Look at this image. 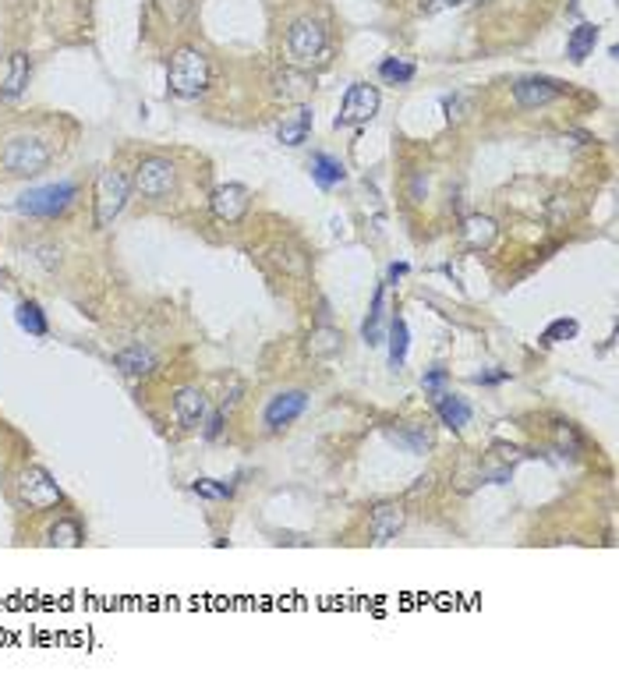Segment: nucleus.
I'll list each match as a JSON object with an SVG mask.
<instances>
[{
    "instance_id": "41",
    "label": "nucleus",
    "mask_w": 619,
    "mask_h": 690,
    "mask_svg": "<svg viewBox=\"0 0 619 690\" xmlns=\"http://www.w3.org/2000/svg\"><path fill=\"white\" fill-rule=\"evenodd\" d=\"M474 4H489V0H474Z\"/></svg>"
},
{
    "instance_id": "12",
    "label": "nucleus",
    "mask_w": 619,
    "mask_h": 690,
    "mask_svg": "<svg viewBox=\"0 0 619 690\" xmlns=\"http://www.w3.org/2000/svg\"><path fill=\"white\" fill-rule=\"evenodd\" d=\"M205 415H209V396L198 386H181L174 394V418L181 428H202Z\"/></svg>"
},
{
    "instance_id": "28",
    "label": "nucleus",
    "mask_w": 619,
    "mask_h": 690,
    "mask_svg": "<svg viewBox=\"0 0 619 690\" xmlns=\"http://www.w3.org/2000/svg\"><path fill=\"white\" fill-rule=\"evenodd\" d=\"M464 237H467L471 248H485V245H492V237H495V224H492L489 216H471V220L464 224Z\"/></svg>"
},
{
    "instance_id": "26",
    "label": "nucleus",
    "mask_w": 619,
    "mask_h": 690,
    "mask_svg": "<svg viewBox=\"0 0 619 690\" xmlns=\"http://www.w3.org/2000/svg\"><path fill=\"white\" fill-rule=\"evenodd\" d=\"M340 344H344V333H340V329L319 326L312 333V340H308V351L319 355V358H333V355H340Z\"/></svg>"
},
{
    "instance_id": "22",
    "label": "nucleus",
    "mask_w": 619,
    "mask_h": 690,
    "mask_svg": "<svg viewBox=\"0 0 619 690\" xmlns=\"http://www.w3.org/2000/svg\"><path fill=\"white\" fill-rule=\"evenodd\" d=\"M386 344H390V368L400 372L407 365V351H411V329L404 315H393L390 329H386Z\"/></svg>"
},
{
    "instance_id": "13",
    "label": "nucleus",
    "mask_w": 619,
    "mask_h": 690,
    "mask_svg": "<svg viewBox=\"0 0 619 690\" xmlns=\"http://www.w3.org/2000/svg\"><path fill=\"white\" fill-rule=\"evenodd\" d=\"M404 521H407V514H404V506H400V503H383V506H375V510H372V517H368L372 542H375V545H386V542H393V538L404 531Z\"/></svg>"
},
{
    "instance_id": "2",
    "label": "nucleus",
    "mask_w": 619,
    "mask_h": 690,
    "mask_svg": "<svg viewBox=\"0 0 619 690\" xmlns=\"http://www.w3.org/2000/svg\"><path fill=\"white\" fill-rule=\"evenodd\" d=\"M166 85L177 99H198L209 85H213V67L209 57L198 46H181L170 54L166 65Z\"/></svg>"
},
{
    "instance_id": "31",
    "label": "nucleus",
    "mask_w": 619,
    "mask_h": 690,
    "mask_svg": "<svg viewBox=\"0 0 619 690\" xmlns=\"http://www.w3.org/2000/svg\"><path fill=\"white\" fill-rule=\"evenodd\" d=\"M192 493L202 495V499H230L234 485L220 482V478H198V482H192Z\"/></svg>"
},
{
    "instance_id": "14",
    "label": "nucleus",
    "mask_w": 619,
    "mask_h": 690,
    "mask_svg": "<svg viewBox=\"0 0 619 690\" xmlns=\"http://www.w3.org/2000/svg\"><path fill=\"white\" fill-rule=\"evenodd\" d=\"M308 174H312V181L323 188V192H333V188H340L344 181H347V166L340 156H333V153H312V160H308Z\"/></svg>"
},
{
    "instance_id": "11",
    "label": "nucleus",
    "mask_w": 619,
    "mask_h": 690,
    "mask_svg": "<svg viewBox=\"0 0 619 690\" xmlns=\"http://www.w3.org/2000/svg\"><path fill=\"white\" fill-rule=\"evenodd\" d=\"M209 209H213V216L220 224H241L248 216V209H252V192L245 185H234V181L220 185L209 195Z\"/></svg>"
},
{
    "instance_id": "30",
    "label": "nucleus",
    "mask_w": 619,
    "mask_h": 690,
    "mask_svg": "<svg viewBox=\"0 0 619 690\" xmlns=\"http://www.w3.org/2000/svg\"><path fill=\"white\" fill-rule=\"evenodd\" d=\"M577 333H581V323H577V319L559 315V319H553L549 326L542 329V344H563V340H574Z\"/></svg>"
},
{
    "instance_id": "20",
    "label": "nucleus",
    "mask_w": 619,
    "mask_h": 690,
    "mask_svg": "<svg viewBox=\"0 0 619 690\" xmlns=\"http://www.w3.org/2000/svg\"><path fill=\"white\" fill-rule=\"evenodd\" d=\"M312 125H315V110H312L308 103H301L291 117H284V125H280V142H284V145H305Z\"/></svg>"
},
{
    "instance_id": "35",
    "label": "nucleus",
    "mask_w": 619,
    "mask_h": 690,
    "mask_svg": "<svg viewBox=\"0 0 619 690\" xmlns=\"http://www.w3.org/2000/svg\"><path fill=\"white\" fill-rule=\"evenodd\" d=\"M33 252H35L33 255L35 263L46 265V269H57V265H61V248H57V245H39Z\"/></svg>"
},
{
    "instance_id": "7",
    "label": "nucleus",
    "mask_w": 619,
    "mask_h": 690,
    "mask_svg": "<svg viewBox=\"0 0 619 690\" xmlns=\"http://www.w3.org/2000/svg\"><path fill=\"white\" fill-rule=\"evenodd\" d=\"M131 177L125 170H99L96 188H93V224L96 230H106L128 205Z\"/></svg>"
},
{
    "instance_id": "23",
    "label": "nucleus",
    "mask_w": 619,
    "mask_h": 690,
    "mask_svg": "<svg viewBox=\"0 0 619 690\" xmlns=\"http://www.w3.org/2000/svg\"><path fill=\"white\" fill-rule=\"evenodd\" d=\"M15 323L22 333H29L35 340H43V336H50V323H46V312L35 305V301H18V308H15Z\"/></svg>"
},
{
    "instance_id": "39",
    "label": "nucleus",
    "mask_w": 619,
    "mask_h": 690,
    "mask_svg": "<svg viewBox=\"0 0 619 690\" xmlns=\"http://www.w3.org/2000/svg\"><path fill=\"white\" fill-rule=\"evenodd\" d=\"M432 489V475H422V478H414V485L407 489V499H418V495H424Z\"/></svg>"
},
{
    "instance_id": "21",
    "label": "nucleus",
    "mask_w": 619,
    "mask_h": 690,
    "mask_svg": "<svg viewBox=\"0 0 619 690\" xmlns=\"http://www.w3.org/2000/svg\"><path fill=\"white\" fill-rule=\"evenodd\" d=\"M390 439L396 443V446H404L411 457H424L428 446H432V432H428L424 422H411V425L390 428Z\"/></svg>"
},
{
    "instance_id": "4",
    "label": "nucleus",
    "mask_w": 619,
    "mask_h": 690,
    "mask_svg": "<svg viewBox=\"0 0 619 690\" xmlns=\"http://www.w3.org/2000/svg\"><path fill=\"white\" fill-rule=\"evenodd\" d=\"M287 61L294 67H312L319 61H326L329 54V33L319 18H294L287 25Z\"/></svg>"
},
{
    "instance_id": "27",
    "label": "nucleus",
    "mask_w": 619,
    "mask_h": 690,
    "mask_svg": "<svg viewBox=\"0 0 619 690\" xmlns=\"http://www.w3.org/2000/svg\"><path fill=\"white\" fill-rule=\"evenodd\" d=\"M414 75H418V67L411 65V61H404V57H386L379 65V78L386 85H407V82H414Z\"/></svg>"
},
{
    "instance_id": "36",
    "label": "nucleus",
    "mask_w": 619,
    "mask_h": 690,
    "mask_svg": "<svg viewBox=\"0 0 619 690\" xmlns=\"http://www.w3.org/2000/svg\"><path fill=\"white\" fill-rule=\"evenodd\" d=\"M510 379V372L506 368H495V372H478L474 375V383H482V386H499V383H506Z\"/></svg>"
},
{
    "instance_id": "38",
    "label": "nucleus",
    "mask_w": 619,
    "mask_h": 690,
    "mask_svg": "<svg viewBox=\"0 0 619 690\" xmlns=\"http://www.w3.org/2000/svg\"><path fill=\"white\" fill-rule=\"evenodd\" d=\"M411 273V265L407 263H390V269H386V280L383 284H396V280H404Z\"/></svg>"
},
{
    "instance_id": "18",
    "label": "nucleus",
    "mask_w": 619,
    "mask_h": 690,
    "mask_svg": "<svg viewBox=\"0 0 619 690\" xmlns=\"http://www.w3.org/2000/svg\"><path fill=\"white\" fill-rule=\"evenodd\" d=\"M383 305H386V284H379V287H375V295H372V308H368V315H364V323H361V336H364V344H368V347L386 344V326H383L386 312H383Z\"/></svg>"
},
{
    "instance_id": "5",
    "label": "nucleus",
    "mask_w": 619,
    "mask_h": 690,
    "mask_svg": "<svg viewBox=\"0 0 619 690\" xmlns=\"http://www.w3.org/2000/svg\"><path fill=\"white\" fill-rule=\"evenodd\" d=\"M131 192L149 202H164V198H174L177 192V166L170 156H160V153H149L135 164V174H131Z\"/></svg>"
},
{
    "instance_id": "16",
    "label": "nucleus",
    "mask_w": 619,
    "mask_h": 690,
    "mask_svg": "<svg viewBox=\"0 0 619 690\" xmlns=\"http://www.w3.org/2000/svg\"><path fill=\"white\" fill-rule=\"evenodd\" d=\"M114 365H117L128 379H142V375H153L160 362H156V355H153L149 347L135 344V347H128V351H117V355H114Z\"/></svg>"
},
{
    "instance_id": "29",
    "label": "nucleus",
    "mask_w": 619,
    "mask_h": 690,
    "mask_svg": "<svg viewBox=\"0 0 619 690\" xmlns=\"http://www.w3.org/2000/svg\"><path fill=\"white\" fill-rule=\"evenodd\" d=\"M192 4H195V0H153L156 15L164 18V25H170V29H177V25H181V22L188 18Z\"/></svg>"
},
{
    "instance_id": "34",
    "label": "nucleus",
    "mask_w": 619,
    "mask_h": 690,
    "mask_svg": "<svg viewBox=\"0 0 619 690\" xmlns=\"http://www.w3.org/2000/svg\"><path fill=\"white\" fill-rule=\"evenodd\" d=\"M446 379H450V372H446L443 365H432V368H428V372L422 375V386H424V390H428L432 396H435L439 390H443V386H446Z\"/></svg>"
},
{
    "instance_id": "37",
    "label": "nucleus",
    "mask_w": 619,
    "mask_h": 690,
    "mask_svg": "<svg viewBox=\"0 0 619 690\" xmlns=\"http://www.w3.org/2000/svg\"><path fill=\"white\" fill-rule=\"evenodd\" d=\"M464 0H418V7H422L424 15H435V11H446V7H460Z\"/></svg>"
},
{
    "instance_id": "6",
    "label": "nucleus",
    "mask_w": 619,
    "mask_h": 690,
    "mask_svg": "<svg viewBox=\"0 0 619 690\" xmlns=\"http://www.w3.org/2000/svg\"><path fill=\"white\" fill-rule=\"evenodd\" d=\"M78 185L75 181H57V185H43V188H29L25 195H18L15 209L22 216H33V220H57L65 216L67 209L78 202Z\"/></svg>"
},
{
    "instance_id": "25",
    "label": "nucleus",
    "mask_w": 619,
    "mask_h": 690,
    "mask_svg": "<svg viewBox=\"0 0 619 690\" xmlns=\"http://www.w3.org/2000/svg\"><path fill=\"white\" fill-rule=\"evenodd\" d=\"M269 252H273V263L280 265L287 276H297V280L308 276V255H305V252H297L291 245H273Z\"/></svg>"
},
{
    "instance_id": "33",
    "label": "nucleus",
    "mask_w": 619,
    "mask_h": 690,
    "mask_svg": "<svg viewBox=\"0 0 619 690\" xmlns=\"http://www.w3.org/2000/svg\"><path fill=\"white\" fill-rule=\"evenodd\" d=\"M555 439H559V446H563V450H570V454H577V450L584 446L581 432L570 425V422H559V432H555Z\"/></svg>"
},
{
    "instance_id": "32",
    "label": "nucleus",
    "mask_w": 619,
    "mask_h": 690,
    "mask_svg": "<svg viewBox=\"0 0 619 690\" xmlns=\"http://www.w3.org/2000/svg\"><path fill=\"white\" fill-rule=\"evenodd\" d=\"M224 428H227V411L220 407V411L205 415V422H202V439H205V443H216V439L224 435Z\"/></svg>"
},
{
    "instance_id": "9",
    "label": "nucleus",
    "mask_w": 619,
    "mask_h": 690,
    "mask_svg": "<svg viewBox=\"0 0 619 690\" xmlns=\"http://www.w3.org/2000/svg\"><path fill=\"white\" fill-rule=\"evenodd\" d=\"M563 93H566V85L555 82V78H545V75H524V78L514 82V103H517L521 110L549 106V103H555Z\"/></svg>"
},
{
    "instance_id": "15",
    "label": "nucleus",
    "mask_w": 619,
    "mask_h": 690,
    "mask_svg": "<svg viewBox=\"0 0 619 690\" xmlns=\"http://www.w3.org/2000/svg\"><path fill=\"white\" fill-rule=\"evenodd\" d=\"M435 400V415H439V422L446 428H454V432H460L464 425H471V404L464 400L460 394H450V390H439V394L432 396Z\"/></svg>"
},
{
    "instance_id": "1",
    "label": "nucleus",
    "mask_w": 619,
    "mask_h": 690,
    "mask_svg": "<svg viewBox=\"0 0 619 690\" xmlns=\"http://www.w3.org/2000/svg\"><path fill=\"white\" fill-rule=\"evenodd\" d=\"M54 156H57V145H54L50 135H11L7 145L0 149V170L7 177H35V174H43L46 166L54 164Z\"/></svg>"
},
{
    "instance_id": "40",
    "label": "nucleus",
    "mask_w": 619,
    "mask_h": 690,
    "mask_svg": "<svg viewBox=\"0 0 619 690\" xmlns=\"http://www.w3.org/2000/svg\"><path fill=\"white\" fill-rule=\"evenodd\" d=\"M443 106H446V117L450 121H460L464 114H460V106H464V96H446L443 99Z\"/></svg>"
},
{
    "instance_id": "10",
    "label": "nucleus",
    "mask_w": 619,
    "mask_h": 690,
    "mask_svg": "<svg viewBox=\"0 0 619 690\" xmlns=\"http://www.w3.org/2000/svg\"><path fill=\"white\" fill-rule=\"evenodd\" d=\"M305 411H308V394L305 390H284V394L269 396V404L262 411V425L269 428V432H284Z\"/></svg>"
},
{
    "instance_id": "17",
    "label": "nucleus",
    "mask_w": 619,
    "mask_h": 690,
    "mask_svg": "<svg viewBox=\"0 0 619 690\" xmlns=\"http://www.w3.org/2000/svg\"><path fill=\"white\" fill-rule=\"evenodd\" d=\"M43 542H46V545H57V549H78V545L85 542V527H82L78 517L65 514V517H57L54 525L46 527Z\"/></svg>"
},
{
    "instance_id": "8",
    "label": "nucleus",
    "mask_w": 619,
    "mask_h": 690,
    "mask_svg": "<svg viewBox=\"0 0 619 690\" xmlns=\"http://www.w3.org/2000/svg\"><path fill=\"white\" fill-rule=\"evenodd\" d=\"M379 114V89L368 85V82H354L347 93H344V103H340V114H336V128H354V125H368L372 117Z\"/></svg>"
},
{
    "instance_id": "24",
    "label": "nucleus",
    "mask_w": 619,
    "mask_h": 690,
    "mask_svg": "<svg viewBox=\"0 0 619 690\" xmlns=\"http://www.w3.org/2000/svg\"><path fill=\"white\" fill-rule=\"evenodd\" d=\"M594 43H598V25H591V22H581L570 39H566V57L574 61V65H584L587 57H591V50H594Z\"/></svg>"
},
{
    "instance_id": "3",
    "label": "nucleus",
    "mask_w": 619,
    "mask_h": 690,
    "mask_svg": "<svg viewBox=\"0 0 619 690\" xmlns=\"http://www.w3.org/2000/svg\"><path fill=\"white\" fill-rule=\"evenodd\" d=\"M11 499H15L22 510H29V514H43V510L65 506L61 485H57L54 475H50L46 467H39V464H25V467L15 475V482H11Z\"/></svg>"
},
{
    "instance_id": "19",
    "label": "nucleus",
    "mask_w": 619,
    "mask_h": 690,
    "mask_svg": "<svg viewBox=\"0 0 619 690\" xmlns=\"http://www.w3.org/2000/svg\"><path fill=\"white\" fill-rule=\"evenodd\" d=\"M29 75H33V61H29L25 54H15V57H11V65H7V75H4V82H0V99L15 103V99L25 93V85H29Z\"/></svg>"
}]
</instances>
